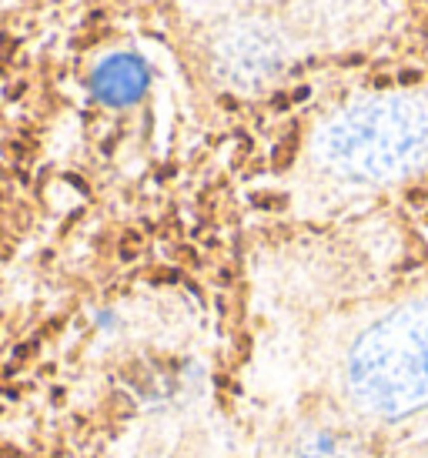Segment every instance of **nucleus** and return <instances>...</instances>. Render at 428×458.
<instances>
[{"instance_id": "1", "label": "nucleus", "mask_w": 428, "mask_h": 458, "mask_svg": "<svg viewBox=\"0 0 428 458\" xmlns=\"http://www.w3.org/2000/svg\"><path fill=\"white\" fill-rule=\"evenodd\" d=\"M294 144H298V141H294V131H291V134L284 137L281 144L274 147V157H271V164H274L278 171H284L288 164H291V157H294Z\"/></svg>"}, {"instance_id": "3", "label": "nucleus", "mask_w": 428, "mask_h": 458, "mask_svg": "<svg viewBox=\"0 0 428 458\" xmlns=\"http://www.w3.org/2000/svg\"><path fill=\"white\" fill-rule=\"evenodd\" d=\"M34 351H37V341H30V345H20V348H17V351H13V355H17V358H20V361H23V358H30V355H34Z\"/></svg>"}, {"instance_id": "4", "label": "nucleus", "mask_w": 428, "mask_h": 458, "mask_svg": "<svg viewBox=\"0 0 428 458\" xmlns=\"http://www.w3.org/2000/svg\"><path fill=\"white\" fill-rule=\"evenodd\" d=\"M121 241L131 247V244H137V241H141V234H137V231H124V237H121Z\"/></svg>"}, {"instance_id": "5", "label": "nucleus", "mask_w": 428, "mask_h": 458, "mask_svg": "<svg viewBox=\"0 0 428 458\" xmlns=\"http://www.w3.org/2000/svg\"><path fill=\"white\" fill-rule=\"evenodd\" d=\"M418 77H422L418 70H405V74H402V80H405V84H412V80H418Z\"/></svg>"}, {"instance_id": "2", "label": "nucleus", "mask_w": 428, "mask_h": 458, "mask_svg": "<svg viewBox=\"0 0 428 458\" xmlns=\"http://www.w3.org/2000/svg\"><path fill=\"white\" fill-rule=\"evenodd\" d=\"M17 50V40H10L7 34H0V57H10Z\"/></svg>"}]
</instances>
